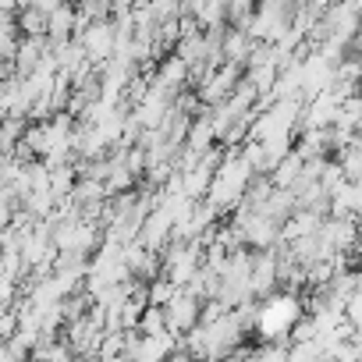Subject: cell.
Returning <instances> with one entry per match:
<instances>
[{"instance_id": "1", "label": "cell", "mask_w": 362, "mask_h": 362, "mask_svg": "<svg viewBox=\"0 0 362 362\" xmlns=\"http://www.w3.org/2000/svg\"><path fill=\"white\" fill-rule=\"evenodd\" d=\"M252 177H259V174H256L252 163L242 156V146L228 149V156L221 160V167H217V174H214V185H210L206 203H210L217 214L238 210V206L245 203L249 189H252Z\"/></svg>"}, {"instance_id": "2", "label": "cell", "mask_w": 362, "mask_h": 362, "mask_svg": "<svg viewBox=\"0 0 362 362\" xmlns=\"http://www.w3.org/2000/svg\"><path fill=\"white\" fill-rule=\"evenodd\" d=\"M305 316V302L298 291H274L270 298H263L259 305V320H256V337L259 341H284L291 344V330L295 323Z\"/></svg>"}, {"instance_id": "3", "label": "cell", "mask_w": 362, "mask_h": 362, "mask_svg": "<svg viewBox=\"0 0 362 362\" xmlns=\"http://www.w3.org/2000/svg\"><path fill=\"white\" fill-rule=\"evenodd\" d=\"M206 267V245L203 242H170V249L163 252V274L170 284L177 288H189L199 270Z\"/></svg>"}, {"instance_id": "4", "label": "cell", "mask_w": 362, "mask_h": 362, "mask_svg": "<svg viewBox=\"0 0 362 362\" xmlns=\"http://www.w3.org/2000/svg\"><path fill=\"white\" fill-rule=\"evenodd\" d=\"M75 40L82 43L86 57H89L96 68H103V64H107V61H114V54H117V25H114V18L89 22Z\"/></svg>"}, {"instance_id": "5", "label": "cell", "mask_w": 362, "mask_h": 362, "mask_svg": "<svg viewBox=\"0 0 362 362\" xmlns=\"http://www.w3.org/2000/svg\"><path fill=\"white\" fill-rule=\"evenodd\" d=\"M344 96L337 89H327L313 100H305V114H302V128L298 132H320V128H334L337 110H341Z\"/></svg>"}, {"instance_id": "6", "label": "cell", "mask_w": 362, "mask_h": 362, "mask_svg": "<svg viewBox=\"0 0 362 362\" xmlns=\"http://www.w3.org/2000/svg\"><path fill=\"white\" fill-rule=\"evenodd\" d=\"M203 305H206V298H199V295H192V291L181 288L177 298H174L170 305H163V309H167V323H170V330L185 337L192 327H199V320H203Z\"/></svg>"}, {"instance_id": "7", "label": "cell", "mask_w": 362, "mask_h": 362, "mask_svg": "<svg viewBox=\"0 0 362 362\" xmlns=\"http://www.w3.org/2000/svg\"><path fill=\"white\" fill-rule=\"evenodd\" d=\"M185 82H192V64L185 57H177V54H167L156 61L153 68V86L167 89L170 96H177L181 89H185Z\"/></svg>"}, {"instance_id": "8", "label": "cell", "mask_w": 362, "mask_h": 362, "mask_svg": "<svg viewBox=\"0 0 362 362\" xmlns=\"http://www.w3.org/2000/svg\"><path fill=\"white\" fill-rule=\"evenodd\" d=\"M281 284V256L277 249L256 252V267H252V295L256 298H270Z\"/></svg>"}, {"instance_id": "9", "label": "cell", "mask_w": 362, "mask_h": 362, "mask_svg": "<svg viewBox=\"0 0 362 362\" xmlns=\"http://www.w3.org/2000/svg\"><path fill=\"white\" fill-rule=\"evenodd\" d=\"M78 36V8L75 4H64L50 15V25H47V40L54 43V47H61V43H68V40H75Z\"/></svg>"}, {"instance_id": "10", "label": "cell", "mask_w": 362, "mask_h": 362, "mask_svg": "<svg viewBox=\"0 0 362 362\" xmlns=\"http://www.w3.org/2000/svg\"><path fill=\"white\" fill-rule=\"evenodd\" d=\"M330 217H362V181H344L330 196Z\"/></svg>"}, {"instance_id": "11", "label": "cell", "mask_w": 362, "mask_h": 362, "mask_svg": "<svg viewBox=\"0 0 362 362\" xmlns=\"http://www.w3.org/2000/svg\"><path fill=\"white\" fill-rule=\"evenodd\" d=\"M305 156L302 153H291V156H284L277 167H274V174H270V181H274V189H288V192H295V185L302 181V174H305Z\"/></svg>"}, {"instance_id": "12", "label": "cell", "mask_w": 362, "mask_h": 362, "mask_svg": "<svg viewBox=\"0 0 362 362\" xmlns=\"http://www.w3.org/2000/svg\"><path fill=\"white\" fill-rule=\"evenodd\" d=\"M334 160L341 163V170H344L348 181H362V135H358L351 146H344Z\"/></svg>"}, {"instance_id": "13", "label": "cell", "mask_w": 362, "mask_h": 362, "mask_svg": "<svg viewBox=\"0 0 362 362\" xmlns=\"http://www.w3.org/2000/svg\"><path fill=\"white\" fill-rule=\"evenodd\" d=\"M15 18H18V29H22V36H47V25H50V18H47L43 11H36V8H22Z\"/></svg>"}, {"instance_id": "14", "label": "cell", "mask_w": 362, "mask_h": 362, "mask_svg": "<svg viewBox=\"0 0 362 362\" xmlns=\"http://www.w3.org/2000/svg\"><path fill=\"white\" fill-rule=\"evenodd\" d=\"M167 330H170V323H167V309H163V305H149L146 316H142V323H139V334L156 337V334H167Z\"/></svg>"}, {"instance_id": "15", "label": "cell", "mask_w": 362, "mask_h": 362, "mask_svg": "<svg viewBox=\"0 0 362 362\" xmlns=\"http://www.w3.org/2000/svg\"><path fill=\"white\" fill-rule=\"evenodd\" d=\"M177 284H170L167 277H156V281H149V305H170L174 298H177Z\"/></svg>"}, {"instance_id": "16", "label": "cell", "mask_w": 362, "mask_h": 362, "mask_svg": "<svg viewBox=\"0 0 362 362\" xmlns=\"http://www.w3.org/2000/svg\"><path fill=\"white\" fill-rule=\"evenodd\" d=\"M305 341H316V320H313V313L302 316L295 323V330H291V344H305Z\"/></svg>"}, {"instance_id": "17", "label": "cell", "mask_w": 362, "mask_h": 362, "mask_svg": "<svg viewBox=\"0 0 362 362\" xmlns=\"http://www.w3.org/2000/svg\"><path fill=\"white\" fill-rule=\"evenodd\" d=\"M167 362H196V355H192V351H185V348H177Z\"/></svg>"}, {"instance_id": "18", "label": "cell", "mask_w": 362, "mask_h": 362, "mask_svg": "<svg viewBox=\"0 0 362 362\" xmlns=\"http://www.w3.org/2000/svg\"><path fill=\"white\" fill-rule=\"evenodd\" d=\"M348 4H351V8H355V15L362 18V0H348Z\"/></svg>"}, {"instance_id": "19", "label": "cell", "mask_w": 362, "mask_h": 362, "mask_svg": "<svg viewBox=\"0 0 362 362\" xmlns=\"http://www.w3.org/2000/svg\"><path fill=\"white\" fill-rule=\"evenodd\" d=\"M355 93H358V96H362V78H358V89H355Z\"/></svg>"}]
</instances>
